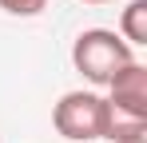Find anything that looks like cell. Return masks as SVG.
Listing matches in <instances>:
<instances>
[{
  "mask_svg": "<svg viewBox=\"0 0 147 143\" xmlns=\"http://www.w3.org/2000/svg\"><path fill=\"white\" fill-rule=\"evenodd\" d=\"M131 60H135V48L127 44L123 36H115L111 28H88V32L76 36V44H72L76 72L88 84H96V88H107L111 76L119 68H127Z\"/></svg>",
  "mask_w": 147,
  "mask_h": 143,
  "instance_id": "cell-1",
  "label": "cell"
},
{
  "mask_svg": "<svg viewBox=\"0 0 147 143\" xmlns=\"http://www.w3.org/2000/svg\"><path fill=\"white\" fill-rule=\"evenodd\" d=\"M52 123L64 139H76V143L103 139L107 123H111V103L96 92H68V95H60V103L52 111Z\"/></svg>",
  "mask_w": 147,
  "mask_h": 143,
  "instance_id": "cell-2",
  "label": "cell"
},
{
  "mask_svg": "<svg viewBox=\"0 0 147 143\" xmlns=\"http://www.w3.org/2000/svg\"><path fill=\"white\" fill-rule=\"evenodd\" d=\"M107 103L131 119H147V68L139 60H131L127 68H119L107 84Z\"/></svg>",
  "mask_w": 147,
  "mask_h": 143,
  "instance_id": "cell-3",
  "label": "cell"
},
{
  "mask_svg": "<svg viewBox=\"0 0 147 143\" xmlns=\"http://www.w3.org/2000/svg\"><path fill=\"white\" fill-rule=\"evenodd\" d=\"M119 36L131 48H143L147 44V0H131L119 16Z\"/></svg>",
  "mask_w": 147,
  "mask_h": 143,
  "instance_id": "cell-4",
  "label": "cell"
},
{
  "mask_svg": "<svg viewBox=\"0 0 147 143\" xmlns=\"http://www.w3.org/2000/svg\"><path fill=\"white\" fill-rule=\"evenodd\" d=\"M0 8L8 16H40L48 8V0H0Z\"/></svg>",
  "mask_w": 147,
  "mask_h": 143,
  "instance_id": "cell-5",
  "label": "cell"
},
{
  "mask_svg": "<svg viewBox=\"0 0 147 143\" xmlns=\"http://www.w3.org/2000/svg\"><path fill=\"white\" fill-rule=\"evenodd\" d=\"M84 4H115V0H84Z\"/></svg>",
  "mask_w": 147,
  "mask_h": 143,
  "instance_id": "cell-6",
  "label": "cell"
},
{
  "mask_svg": "<svg viewBox=\"0 0 147 143\" xmlns=\"http://www.w3.org/2000/svg\"><path fill=\"white\" fill-rule=\"evenodd\" d=\"M127 143H147V135H139V139H127Z\"/></svg>",
  "mask_w": 147,
  "mask_h": 143,
  "instance_id": "cell-7",
  "label": "cell"
}]
</instances>
